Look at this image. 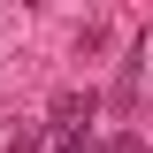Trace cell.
<instances>
[{"label":"cell","mask_w":153,"mask_h":153,"mask_svg":"<svg viewBox=\"0 0 153 153\" xmlns=\"http://www.w3.org/2000/svg\"><path fill=\"white\" fill-rule=\"evenodd\" d=\"M138 153H153V146H138Z\"/></svg>","instance_id":"6da1fadb"}]
</instances>
